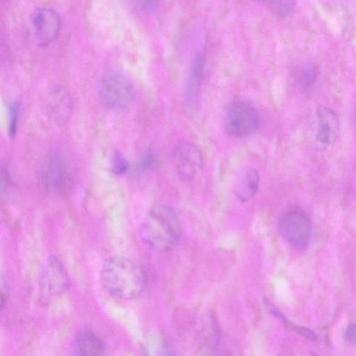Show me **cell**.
I'll list each match as a JSON object with an SVG mask.
<instances>
[{"instance_id": "cell-1", "label": "cell", "mask_w": 356, "mask_h": 356, "mask_svg": "<svg viewBox=\"0 0 356 356\" xmlns=\"http://www.w3.org/2000/svg\"><path fill=\"white\" fill-rule=\"evenodd\" d=\"M100 280L104 290L112 297L120 300L139 297L147 283L143 268L133 260L122 256L110 257L105 261Z\"/></svg>"}, {"instance_id": "cell-2", "label": "cell", "mask_w": 356, "mask_h": 356, "mask_svg": "<svg viewBox=\"0 0 356 356\" xmlns=\"http://www.w3.org/2000/svg\"><path fill=\"white\" fill-rule=\"evenodd\" d=\"M181 232V224L175 210L163 204L150 209L140 228L145 244L163 252L169 251L177 245Z\"/></svg>"}, {"instance_id": "cell-3", "label": "cell", "mask_w": 356, "mask_h": 356, "mask_svg": "<svg viewBox=\"0 0 356 356\" xmlns=\"http://www.w3.org/2000/svg\"><path fill=\"white\" fill-rule=\"evenodd\" d=\"M97 91L102 104L116 111L128 107L136 92L132 81L124 74L113 70L101 77Z\"/></svg>"}, {"instance_id": "cell-4", "label": "cell", "mask_w": 356, "mask_h": 356, "mask_svg": "<svg viewBox=\"0 0 356 356\" xmlns=\"http://www.w3.org/2000/svg\"><path fill=\"white\" fill-rule=\"evenodd\" d=\"M259 122V113L252 104L244 101H236L227 111L225 128L232 137L244 138L257 129Z\"/></svg>"}, {"instance_id": "cell-5", "label": "cell", "mask_w": 356, "mask_h": 356, "mask_svg": "<svg viewBox=\"0 0 356 356\" xmlns=\"http://www.w3.org/2000/svg\"><path fill=\"white\" fill-rule=\"evenodd\" d=\"M280 229L285 240L297 249H304L312 236V222L304 211L292 209L285 212L280 220Z\"/></svg>"}, {"instance_id": "cell-6", "label": "cell", "mask_w": 356, "mask_h": 356, "mask_svg": "<svg viewBox=\"0 0 356 356\" xmlns=\"http://www.w3.org/2000/svg\"><path fill=\"white\" fill-rule=\"evenodd\" d=\"M39 285L44 294L50 296L61 295L68 289L70 280L67 270L56 257L51 255L44 262Z\"/></svg>"}, {"instance_id": "cell-7", "label": "cell", "mask_w": 356, "mask_h": 356, "mask_svg": "<svg viewBox=\"0 0 356 356\" xmlns=\"http://www.w3.org/2000/svg\"><path fill=\"white\" fill-rule=\"evenodd\" d=\"M41 179L45 188L52 193L63 194L72 185V177L67 163L57 156H51L44 163Z\"/></svg>"}, {"instance_id": "cell-8", "label": "cell", "mask_w": 356, "mask_h": 356, "mask_svg": "<svg viewBox=\"0 0 356 356\" xmlns=\"http://www.w3.org/2000/svg\"><path fill=\"white\" fill-rule=\"evenodd\" d=\"M31 23L37 44L41 47L54 42L58 37L62 20L60 15L54 9L40 8L35 10Z\"/></svg>"}, {"instance_id": "cell-9", "label": "cell", "mask_w": 356, "mask_h": 356, "mask_svg": "<svg viewBox=\"0 0 356 356\" xmlns=\"http://www.w3.org/2000/svg\"><path fill=\"white\" fill-rule=\"evenodd\" d=\"M172 157L179 175L191 180L202 170L204 157L200 149L191 142H181L174 148Z\"/></svg>"}, {"instance_id": "cell-10", "label": "cell", "mask_w": 356, "mask_h": 356, "mask_svg": "<svg viewBox=\"0 0 356 356\" xmlns=\"http://www.w3.org/2000/svg\"><path fill=\"white\" fill-rule=\"evenodd\" d=\"M317 140L325 146L335 142L339 133V121L331 108L321 107L317 113Z\"/></svg>"}, {"instance_id": "cell-11", "label": "cell", "mask_w": 356, "mask_h": 356, "mask_svg": "<svg viewBox=\"0 0 356 356\" xmlns=\"http://www.w3.org/2000/svg\"><path fill=\"white\" fill-rule=\"evenodd\" d=\"M260 182L258 171L253 168L243 170L238 176L234 185L236 196L242 202L252 198L257 193Z\"/></svg>"}, {"instance_id": "cell-12", "label": "cell", "mask_w": 356, "mask_h": 356, "mask_svg": "<svg viewBox=\"0 0 356 356\" xmlns=\"http://www.w3.org/2000/svg\"><path fill=\"white\" fill-rule=\"evenodd\" d=\"M73 108L70 95L64 88L55 89L49 102L51 116L58 122H65L70 118Z\"/></svg>"}, {"instance_id": "cell-13", "label": "cell", "mask_w": 356, "mask_h": 356, "mask_svg": "<svg viewBox=\"0 0 356 356\" xmlns=\"http://www.w3.org/2000/svg\"><path fill=\"white\" fill-rule=\"evenodd\" d=\"M204 69V58L202 54H197L193 59L184 90V99L188 104L193 102L198 95Z\"/></svg>"}, {"instance_id": "cell-14", "label": "cell", "mask_w": 356, "mask_h": 356, "mask_svg": "<svg viewBox=\"0 0 356 356\" xmlns=\"http://www.w3.org/2000/svg\"><path fill=\"white\" fill-rule=\"evenodd\" d=\"M75 350L77 354L81 355H99L104 351V344L95 333L84 330L76 335Z\"/></svg>"}, {"instance_id": "cell-15", "label": "cell", "mask_w": 356, "mask_h": 356, "mask_svg": "<svg viewBox=\"0 0 356 356\" xmlns=\"http://www.w3.org/2000/svg\"><path fill=\"white\" fill-rule=\"evenodd\" d=\"M266 6L275 15L284 18L289 17L294 10L296 0H256Z\"/></svg>"}, {"instance_id": "cell-16", "label": "cell", "mask_w": 356, "mask_h": 356, "mask_svg": "<svg viewBox=\"0 0 356 356\" xmlns=\"http://www.w3.org/2000/svg\"><path fill=\"white\" fill-rule=\"evenodd\" d=\"M20 106L17 101L12 102L8 111V131L10 138H14L17 131Z\"/></svg>"}, {"instance_id": "cell-17", "label": "cell", "mask_w": 356, "mask_h": 356, "mask_svg": "<svg viewBox=\"0 0 356 356\" xmlns=\"http://www.w3.org/2000/svg\"><path fill=\"white\" fill-rule=\"evenodd\" d=\"M129 163L126 159L119 152L114 153L112 159V171L114 175L120 176L127 171Z\"/></svg>"}, {"instance_id": "cell-18", "label": "cell", "mask_w": 356, "mask_h": 356, "mask_svg": "<svg viewBox=\"0 0 356 356\" xmlns=\"http://www.w3.org/2000/svg\"><path fill=\"white\" fill-rule=\"evenodd\" d=\"M156 163V156L153 151L149 150L140 159L138 166L141 170L152 168Z\"/></svg>"}, {"instance_id": "cell-19", "label": "cell", "mask_w": 356, "mask_h": 356, "mask_svg": "<svg viewBox=\"0 0 356 356\" xmlns=\"http://www.w3.org/2000/svg\"><path fill=\"white\" fill-rule=\"evenodd\" d=\"M316 76V68L312 65L307 66L300 74V81L304 86H309L314 81Z\"/></svg>"}, {"instance_id": "cell-20", "label": "cell", "mask_w": 356, "mask_h": 356, "mask_svg": "<svg viewBox=\"0 0 356 356\" xmlns=\"http://www.w3.org/2000/svg\"><path fill=\"white\" fill-rule=\"evenodd\" d=\"M345 335L349 343L356 346V324L350 325L346 328Z\"/></svg>"}, {"instance_id": "cell-21", "label": "cell", "mask_w": 356, "mask_h": 356, "mask_svg": "<svg viewBox=\"0 0 356 356\" xmlns=\"http://www.w3.org/2000/svg\"><path fill=\"white\" fill-rule=\"evenodd\" d=\"M141 6L146 9H152L156 6L158 0H138Z\"/></svg>"}]
</instances>
